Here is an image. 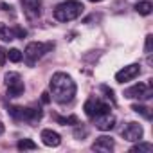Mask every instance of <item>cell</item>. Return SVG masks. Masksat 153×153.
<instances>
[{
    "instance_id": "6da1fadb",
    "label": "cell",
    "mask_w": 153,
    "mask_h": 153,
    "mask_svg": "<svg viewBox=\"0 0 153 153\" xmlns=\"http://www.w3.org/2000/svg\"><path fill=\"white\" fill-rule=\"evenodd\" d=\"M51 94L54 97V101H58L59 105H67L74 99L76 96V83L72 81V78L65 72H56L51 78Z\"/></svg>"
},
{
    "instance_id": "44dd1931",
    "label": "cell",
    "mask_w": 153,
    "mask_h": 153,
    "mask_svg": "<svg viewBox=\"0 0 153 153\" xmlns=\"http://www.w3.org/2000/svg\"><path fill=\"white\" fill-rule=\"evenodd\" d=\"M13 33H15V38H22V40H24V38L27 36V31L22 29L20 25H15V27H13Z\"/></svg>"
},
{
    "instance_id": "7a4b0ae2",
    "label": "cell",
    "mask_w": 153,
    "mask_h": 153,
    "mask_svg": "<svg viewBox=\"0 0 153 153\" xmlns=\"http://www.w3.org/2000/svg\"><path fill=\"white\" fill-rule=\"evenodd\" d=\"M83 9H85L83 4L78 2V0H67V2H61L59 6H56L54 18L58 22H70V20H76L78 16H81Z\"/></svg>"
},
{
    "instance_id": "ac0fdd59",
    "label": "cell",
    "mask_w": 153,
    "mask_h": 153,
    "mask_svg": "<svg viewBox=\"0 0 153 153\" xmlns=\"http://www.w3.org/2000/svg\"><path fill=\"white\" fill-rule=\"evenodd\" d=\"M54 119L59 123V124H79V119L76 115H68V117H61V115H54Z\"/></svg>"
},
{
    "instance_id": "e0dca14e",
    "label": "cell",
    "mask_w": 153,
    "mask_h": 153,
    "mask_svg": "<svg viewBox=\"0 0 153 153\" xmlns=\"http://www.w3.org/2000/svg\"><path fill=\"white\" fill-rule=\"evenodd\" d=\"M151 149H153V144H149V142H140V140H139V144H135V146L131 148V153H142V151L149 153Z\"/></svg>"
},
{
    "instance_id": "9c48e42d",
    "label": "cell",
    "mask_w": 153,
    "mask_h": 153,
    "mask_svg": "<svg viewBox=\"0 0 153 153\" xmlns=\"http://www.w3.org/2000/svg\"><path fill=\"white\" fill-rule=\"evenodd\" d=\"M139 74H140V65H139V63H131V65L121 68V70L115 74V81H117V83H128V81L135 79Z\"/></svg>"
},
{
    "instance_id": "4fadbf2b",
    "label": "cell",
    "mask_w": 153,
    "mask_h": 153,
    "mask_svg": "<svg viewBox=\"0 0 153 153\" xmlns=\"http://www.w3.org/2000/svg\"><path fill=\"white\" fill-rule=\"evenodd\" d=\"M114 140H112V137H106V135H103V137H97V140L92 144V149L94 151H112L114 149Z\"/></svg>"
},
{
    "instance_id": "603a6c76",
    "label": "cell",
    "mask_w": 153,
    "mask_h": 153,
    "mask_svg": "<svg viewBox=\"0 0 153 153\" xmlns=\"http://www.w3.org/2000/svg\"><path fill=\"white\" fill-rule=\"evenodd\" d=\"M6 59H7V51L0 47V67H2V65L6 63Z\"/></svg>"
},
{
    "instance_id": "5bb4252c",
    "label": "cell",
    "mask_w": 153,
    "mask_h": 153,
    "mask_svg": "<svg viewBox=\"0 0 153 153\" xmlns=\"http://www.w3.org/2000/svg\"><path fill=\"white\" fill-rule=\"evenodd\" d=\"M0 40H4V42H13L15 40L13 29H9L6 24H0Z\"/></svg>"
},
{
    "instance_id": "4316f807",
    "label": "cell",
    "mask_w": 153,
    "mask_h": 153,
    "mask_svg": "<svg viewBox=\"0 0 153 153\" xmlns=\"http://www.w3.org/2000/svg\"><path fill=\"white\" fill-rule=\"evenodd\" d=\"M2 133H4V124L0 123V135H2Z\"/></svg>"
},
{
    "instance_id": "8992f818",
    "label": "cell",
    "mask_w": 153,
    "mask_h": 153,
    "mask_svg": "<svg viewBox=\"0 0 153 153\" xmlns=\"http://www.w3.org/2000/svg\"><path fill=\"white\" fill-rule=\"evenodd\" d=\"M124 97L128 99H140L146 101L151 97V83H137L124 90Z\"/></svg>"
},
{
    "instance_id": "5b68a950",
    "label": "cell",
    "mask_w": 153,
    "mask_h": 153,
    "mask_svg": "<svg viewBox=\"0 0 153 153\" xmlns=\"http://www.w3.org/2000/svg\"><path fill=\"white\" fill-rule=\"evenodd\" d=\"M4 79H6V85H7V96L9 97H18V96L24 94L25 87H24V81H22L18 72H7Z\"/></svg>"
},
{
    "instance_id": "277c9868",
    "label": "cell",
    "mask_w": 153,
    "mask_h": 153,
    "mask_svg": "<svg viewBox=\"0 0 153 153\" xmlns=\"http://www.w3.org/2000/svg\"><path fill=\"white\" fill-rule=\"evenodd\" d=\"M7 112L15 121H24L29 124H36L43 115L40 108H25V106H7Z\"/></svg>"
},
{
    "instance_id": "9a60e30c",
    "label": "cell",
    "mask_w": 153,
    "mask_h": 153,
    "mask_svg": "<svg viewBox=\"0 0 153 153\" xmlns=\"http://www.w3.org/2000/svg\"><path fill=\"white\" fill-rule=\"evenodd\" d=\"M151 9H153V6H151V2H139V4H135V11L139 13V15H149L151 13Z\"/></svg>"
},
{
    "instance_id": "3957f363",
    "label": "cell",
    "mask_w": 153,
    "mask_h": 153,
    "mask_svg": "<svg viewBox=\"0 0 153 153\" xmlns=\"http://www.w3.org/2000/svg\"><path fill=\"white\" fill-rule=\"evenodd\" d=\"M54 49V42H47V43H43V42H31L27 47H25V51H24V58H25V63L29 65V67H34V63L38 61V59H42L47 52H51Z\"/></svg>"
},
{
    "instance_id": "cb8c5ba5",
    "label": "cell",
    "mask_w": 153,
    "mask_h": 153,
    "mask_svg": "<svg viewBox=\"0 0 153 153\" xmlns=\"http://www.w3.org/2000/svg\"><path fill=\"white\" fill-rule=\"evenodd\" d=\"M151 40H153V36L148 34V36H146V52H148V54L151 52Z\"/></svg>"
},
{
    "instance_id": "30bf717a",
    "label": "cell",
    "mask_w": 153,
    "mask_h": 153,
    "mask_svg": "<svg viewBox=\"0 0 153 153\" xmlns=\"http://www.w3.org/2000/svg\"><path fill=\"white\" fill-rule=\"evenodd\" d=\"M142 133H144V130H142V126L139 123H128L121 131L124 140H130V142H139L142 139Z\"/></svg>"
},
{
    "instance_id": "d6986e66",
    "label": "cell",
    "mask_w": 153,
    "mask_h": 153,
    "mask_svg": "<svg viewBox=\"0 0 153 153\" xmlns=\"http://www.w3.org/2000/svg\"><path fill=\"white\" fill-rule=\"evenodd\" d=\"M7 58L13 61V63H18V61H22V52L18 51V49H11V51H7Z\"/></svg>"
},
{
    "instance_id": "7c38bea8",
    "label": "cell",
    "mask_w": 153,
    "mask_h": 153,
    "mask_svg": "<svg viewBox=\"0 0 153 153\" xmlns=\"http://www.w3.org/2000/svg\"><path fill=\"white\" fill-rule=\"evenodd\" d=\"M42 140H43V144L49 146V148H56V146L61 144L59 133H58V131H52V130H43V131H42Z\"/></svg>"
},
{
    "instance_id": "ba28073f",
    "label": "cell",
    "mask_w": 153,
    "mask_h": 153,
    "mask_svg": "<svg viewBox=\"0 0 153 153\" xmlns=\"http://www.w3.org/2000/svg\"><path fill=\"white\" fill-rule=\"evenodd\" d=\"M24 15L29 22H34L42 15V0H22Z\"/></svg>"
},
{
    "instance_id": "7402d4cb",
    "label": "cell",
    "mask_w": 153,
    "mask_h": 153,
    "mask_svg": "<svg viewBox=\"0 0 153 153\" xmlns=\"http://www.w3.org/2000/svg\"><path fill=\"white\" fill-rule=\"evenodd\" d=\"M101 90H103V92L106 94V97H108V99H110L112 103H115V96H114V90H112V88H108L106 85H101Z\"/></svg>"
},
{
    "instance_id": "83f0119b",
    "label": "cell",
    "mask_w": 153,
    "mask_h": 153,
    "mask_svg": "<svg viewBox=\"0 0 153 153\" xmlns=\"http://www.w3.org/2000/svg\"><path fill=\"white\" fill-rule=\"evenodd\" d=\"M88 2H103V0H88Z\"/></svg>"
},
{
    "instance_id": "484cf974",
    "label": "cell",
    "mask_w": 153,
    "mask_h": 153,
    "mask_svg": "<svg viewBox=\"0 0 153 153\" xmlns=\"http://www.w3.org/2000/svg\"><path fill=\"white\" fill-rule=\"evenodd\" d=\"M42 101H43V103H49V101H51V97H49V94H47V92H43V94H42Z\"/></svg>"
},
{
    "instance_id": "2e32d148",
    "label": "cell",
    "mask_w": 153,
    "mask_h": 153,
    "mask_svg": "<svg viewBox=\"0 0 153 153\" xmlns=\"http://www.w3.org/2000/svg\"><path fill=\"white\" fill-rule=\"evenodd\" d=\"M131 110L133 112H137V114H140L144 119H151V110L148 108V106H144V105H131Z\"/></svg>"
},
{
    "instance_id": "8fae6325",
    "label": "cell",
    "mask_w": 153,
    "mask_h": 153,
    "mask_svg": "<svg viewBox=\"0 0 153 153\" xmlns=\"http://www.w3.org/2000/svg\"><path fill=\"white\" fill-rule=\"evenodd\" d=\"M92 121H94L96 128L101 130V131H110V130L115 126V117H114L110 112L101 114V115H96V117H92Z\"/></svg>"
},
{
    "instance_id": "52a82bcc",
    "label": "cell",
    "mask_w": 153,
    "mask_h": 153,
    "mask_svg": "<svg viewBox=\"0 0 153 153\" xmlns=\"http://www.w3.org/2000/svg\"><path fill=\"white\" fill-rule=\"evenodd\" d=\"M83 110H85V114L92 119V117H96V115H101V114H106V112H110V106L105 103V101H101L99 97H88L87 99V103H85V106H83Z\"/></svg>"
},
{
    "instance_id": "d4e9b609",
    "label": "cell",
    "mask_w": 153,
    "mask_h": 153,
    "mask_svg": "<svg viewBox=\"0 0 153 153\" xmlns=\"http://www.w3.org/2000/svg\"><path fill=\"white\" fill-rule=\"evenodd\" d=\"M74 135H76V137H87V130H85V128H81V130L78 128V130L74 131Z\"/></svg>"
},
{
    "instance_id": "ffe728a7",
    "label": "cell",
    "mask_w": 153,
    "mask_h": 153,
    "mask_svg": "<svg viewBox=\"0 0 153 153\" xmlns=\"http://www.w3.org/2000/svg\"><path fill=\"white\" fill-rule=\"evenodd\" d=\"M18 149H36V144L31 139H22L18 140Z\"/></svg>"
}]
</instances>
